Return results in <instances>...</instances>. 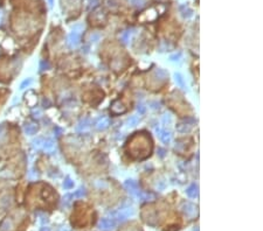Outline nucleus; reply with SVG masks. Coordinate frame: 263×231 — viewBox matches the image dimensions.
<instances>
[{"mask_svg":"<svg viewBox=\"0 0 263 231\" xmlns=\"http://www.w3.org/2000/svg\"><path fill=\"white\" fill-rule=\"evenodd\" d=\"M134 213V210L131 208V207H122V208L117 209L115 211H112L111 216L114 217L112 219H115L116 222H124V221H126L130 216H132Z\"/></svg>","mask_w":263,"mask_h":231,"instance_id":"obj_1","label":"nucleus"},{"mask_svg":"<svg viewBox=\"0 0 263 231\" xmlns=\"http://www.w3.org/2000/svg\"><path fill=\"white\" fill-rule=\"evenodd\" d=\"M194 124H195V119H193V118H186V119H183L180 120L179 123H177L175 129H177V131H178L179 133H188L193 129Z\"/></svg>","mask_w":263,"mask_h":231,"instance_id":"obj_2","label":"nucleus"},{"mask_svg":"<svg viewBox=\"0 0 263 231\" xmlns=\"http://www.w3.org/2000/svg\"><path fill=\"white\" fill-rule=\"evenodd\" d=\"M77 27L78 26H76L70 32V34L68 35V45H69V47H72V48H76L81 42V31L77 29Z\"/></svg>","mask_w":263,"mask_h":231,"instance_id":"obj_3","label":"nucleus"},{"mask_svg":"<svg viewBox=\"0 0 263 231\" xmlns=\"http://www.w3.org/2000/svg\"><path fill=\"white\" fill-rule=\"evenodd\" d=\"M117 227V222L112 218H101L98 228L102 231H111Z\"/></svg>","mask_w":263,"mask_h":231,"instance_id":"obj_4","label":"nucleus"},{"mask_svg":"<svg viewBox=\"0 0 263 231\" xmlns=\"http://www.w3.org/2000/svg\"><path fill=\"white\" fill-rule=\"evenodd\" d=\"M180 209H181V211L184 213V215L187 216V217H194L196 215L195 204H193L191 202H184L183 204H181V207H180Z\"/></svg>","mask_w":263,"mask_h":231,"instance_id":"obj_5","label":"nucleus"},{"mask_svg":"<svg viewBox=\"0 0 263 231\" xmlns=\"http://www.w3.org/2000/svg\"><path fill=\"white\" fill-rule=\"evenodd\" d=\"M91 124H93L91 119H90L89 117H85V118L80 120V123H78L77 126H76V130H77V132H84V131H88V130L91 127Z\"/></svg>","mask_w":263,"mask_h":231,"instance_id":"obj_6","label":"nucleus"},{"mask_svg":"<svg viewBox=\"0 0 263 231\" xmlns=\"http://www.w3.org/2000/svg\"><path fill=\"white\" fill-rule=\"evenodd\" d=\"M109 126H110V119H109L108 117H105V115L101 117V118L95 123V129L98 130V131H104V130H107Z\"/></svg>","mask_w":263,"mask_h":231,"instance_id":"obj_7","label":"nucleus"},{"mask_svg":"<svg viewBox=\"0 0 263 231\" xmlns=\"http://www.w3.org/2000/svg\"><path fill=\"white\" fill-rule=\"evenodd\" d=\"M167 77H169V75H167V72L164 69L157 68L153 71V78L156 81H158V82H164V81L167 80Z\"/></svg>","mask_w":263,"mask_h":231,"instance_id":"obj_8","label":"nucleus"},{"mask_svg":"<svg viewBox=\"0 0 263 231\" xmlns=\"http://www.w3.org/2000/svg\"><path fill=\"white\" fill-rule=\"evenodd\" d=\"M54 147H55V144H54V141L52 139L42 138V142H41L40 148H42V150L46 152H52V151H54Z\"/></svg>","mask_w":263,"mask_h":231,"instance_id":"obj_9","label":"nucleus"},{"mask_svg":"<svg viewBox=\"0 0 263 231\" xmlns=\"http://www.w3.org/2000/svg\"><path fill=\"white\" fill-rule=\"evenodd\" d=\"M38 130H39V127H38V125H36L35 123H28V124L23 125V132H25L27 135H33V134H35L36 132H38Z\"/></svg>","mask_w":263,"mask_h":231,"instance_id":"obj_10","label":"nucleus"},{"mask_svg":"<svg viewBox=\"0 0 263 231\" xmlns=\"http://www.w3.org/2000/svg\"><path fill=\"white\" fill-rule=\"evenodd\" d=\"M158 137H159V139H160L164 144H169L171 140H172V134L169 133V131H166V130L158 131Z\"/></svg>","mask_w":263,"mask_h":231,"instance_id":"obj_11","label":"nucleus"},{"mask_svg":"<svg viewBox=\"0 0 263 231\" xmlns=\"http://www.w3.org/2000/svg\"><path fill=\"white\" fill-rule=\"evenodd\" d=\"M186 194H187L191 199H195V197H198V194H199V187H198V184L193 183V184H191L190 187H187Z\"/></svg>","mask_w":263,"mask_h":231,"instance_id":"obj_12","label":"nucleus"},{"mask_svg":"<svg viewBox=\"0 0 263 231\" xmlns=\"http://www.w3.org/2000/svg\"><path fill=\"white\" fill-rule=\"evenodd\" d=\"M174 81H175V83L178 84V86L180 88V89L183 90H186V83H185V80H184V77L179 72H175L174 74Z\"/></svg>","mask_w":263,"mask_h":231,"instance_id":"obj_13","label":"nucleus"},{"mask_svg":"<svg viewBox=\"0 0 263 231\" xmlns=\"http://www.w3.org/2000/svg\"><path fill=\"white\" fill-rule=\"evenodd\" d=\"M139 120H140L139 115H132V117H130L129 119L126 120V124H128V126H130V127H134L136 125H138Z\"/></svg>","mask_w":263,"mask_h":231,"instance_id":"obj_14","label":"nucleus"},{"mask_svg":"<svg viewBox=\"0 0 263 231\" xmlns=\"http://www.w3.org/2000/svg\"><path fill=\"white\" fill-rule=\"evenodd\" d=\"M130 36H131V32H130V31L123 32V34L120 35V41H122L124 45H126V43L129 42V40H130Z\"/></svg>","mask_w":263,"mask_h":231,"instance_id":"obj_15","label":"nucleus"},{"mask_svg":"<svg viewBox=\"0 0 263 231\" xmlns=\"http://www.w3.org/2000/svg\"><path fill=\"white\" fill-rule=\"evenodd\" d=\"M74 197H77V199H83V197H85L87 196V191H85L84 188H80V189H77V190L74 193Z\"/></svg>","mask_w":263,"mask_h":231,"instance_id":"obj_16","label":"nucleus"},{"mask_svg":"<svg viewBox=\"0 0 263 231\" xmlns=\"http://www.w3.org/2000/svg\"><path fill=\"white\" fill-rule=\"evenodd\" d=\"M11 227H12V224H11V219H5L4 222H3V224H1V227H0V230L1 231H9L11 230Z\"/></svg>","mask_w":263,"mask_h":231,"instance_id":"obj_17","label":"nucleus"},{"mask_svg":"<svg viewBox=\"0 0 263 231\" xmlns=\"http://www.w3.org/2000/svg\"><path fill=\"white\" fill-rule=\"evenodd\" d=\"M73 187H74V181L69 176H67L66 180H64V182H63V188L64 189H72Z\"/></svg>","mask_w":263,"mask_h":231,"instance_id":"obj_18","label":"nucleus"},{"mask_svg":"<svg viewBox=\"0 0 263 231\" xmlns=\"http://www.w3.org/2000/svg\"><path fill=\"white\" fill-rule=\"evenodd\" d=\"M31 84H32V78H27V80H25L23 83L20 84V90L26 89V88H28Z\"/></svg>","mask_w":263,"mask_h":231,"instance_id":"obj_19","label":"nucleus"},{"mask_svg":"<svg viewBox=\"0 0 263 231\" xmlns=\"http://www.w3.org/2000/svg\"><path fill=\"white\" fill-rule=\"evenodd\" d=\"M74 196L72 195V194H67V195L63 197V201H62V203H63V205H68L70 202H72V200L70 199H73Z\"/></svg>","mask_w":263,"mask_h":231,"instance_id":"obj_20","label":"nucleus"},{"mask_svg":"<svg viewBox=\"0 0 263 231\" xmlns=\"http://www.w3.org/2000/svg\"><path fill=\"white\" fill-rule=\"evenodd\" d=\"M132 4L136 6V7H143L144 5L146 4V0H132Z\"/></svg>","mask_w":263,"mask_h":231,"instance_id":"obj_21","label":"nucleus"},{"mask_svg":"<svg viewBox=\"0 0 263 231\" xmlns=\"http://www.w3.org/2000/svg\"><path fill=\"white\" fill-rule=\"evenodd\" d=\"M49 63L47 62V61H41L40 62V71H45V70H48L49 69Z\"/></svg>","mask_w":263,"mask_h":231,"instance_id":"obj_22","label":"nucleus"},{"mask_svg":"<svg viewBox=\"0 0 263 231\" xmlns=\"http://www.w3.org/2000/svg\"><path fill=\"white\" fill-rule=\"evenodd\" d=\"M180 57H181V53L173 54V55H171V56H169V61H172V62H177V61L180 60Z\"/></svg>","mask_w":263,"mask_h":231,"instance_id":"obj_23","label":"nucleus"},{"mask_svg":"<svg viewBox=\"0 0 263 231\" xmlns=\"http://www.w3.org/2000/svg\"><path fill=\"white\" fill-rule=\"evenodd\" d=\"M41 142H42V138H38L35 140H33V146L35 148H40L41 146Z\"/></svg>","mask_w":263,"mask_h":231,"instance_id":"obj_24","label":"nucleus"},{"mask_svg":"<svg viewBox=\"0 0 263 231\" xmlns=\"http://www.w3.org/2000/svg\"><path fill=\"white\" fill-rule=\"evenodd\" d=\"M171 120H172V117L169 115H164V118H163V123H164V125L166 126V124H169V123H171Z\"/></svg>","mask_w":263,"mask_h":231,"instance_id":"obj_25","label":"nucleus"},{"mask_svg":"<svg viewBox=\"0 0 263 231\" xmlns=\"http://www.w3.org/2000/svg\"><path fill=\"white\" fill-rule=\"evenodd\" d=\"M137 111L139 112V115H142V113H144L145 112V106H144V104H138V106H137Z\"/></svg>","mask_w":263,"mask_h":231,"instance_id":"obj_26","label":"nucleus"},{"mask_svg":"<svg viewBox=\"0 0 263 231\" xmlns=\"http://www.w3.org/2000/svg\"><path fill=\"white\" fill-rule=\"evenodd\" d=\"M108 6L109 7H117V1H115V0H108Z\"/></svg>","mask_w":263,"mask_h":231,"instance_id":"obj_27","label":"nucleus"},{"mask_svg":"<svg viewBox=\"0 0 263 231\" xmlns=\"http://www.w3.org/2000/svg\"><path fill=\"white\" fill-rule=\"evenodd\" d=\"M4 133H5V126L1 124V125H0V138L4 135Z\"/></svg>","mask_w":263,"mask_h":231,"instance_id":"obj_28","label":"nucleus"},{"mask_svg":"<svg viewBox=\"0 0 263 231\" xmlns=\"http://www.w3.org/2000/svg\"><path fill=\"white\" fill-rule=\"evenodd\" d=\"M41 231H50V229H49L48 227H43V228H41Z\"/></svg>","mask_w":263,"mask_h":231,"instance_id":"obj_29","label":"nucleus"},{"mask_svg":"<svg viewBox=\"0 0 263 231\" xmlns=\"http://www.w3.org/2000/svg\"><path fill=\"white\" fill-rule=\"evenodd\" d=\"M60 231H69V230H67V229H61Z\"/></svg>","mask_w":263,"mask_h":231,"instance_id":"obj_30","label":"nucleus"}]
</instances>
